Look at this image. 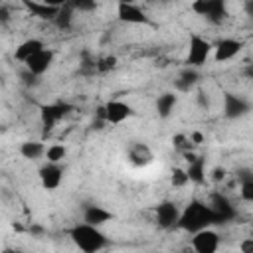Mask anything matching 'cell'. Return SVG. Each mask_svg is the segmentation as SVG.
Listing matches in <instances>:
<instances>
[{
  "label": "cell",
  "mask_w": 253,
  "mask_h": 253,
  "mask_svg": "<svg viewBox=\"0 0 253 253\" xmlns=\"http://www.w3.org/2000/svg\"><path fill=\"white\" fill-rule=\"evenodd\" d=\"M213 223H215V215H213L211 208L202 200H192L180 211L176 227L186 231V233H194V231H198L202 227H210Z\"/></svg>",
  "instance_id": "obj_1"
},
{
  "label": "cell",
  "mask_w": 253,
  "mask_h": 253,
  "mask_svg": "<svg viewBox=\"0 0 253 253\" xmlns=\"http://www.w3.org/2000/svg\"><path fill=\"white\" fill-rule=\"evenodd\" d=\"M67 233L73 245L83 253H97L109 245V237L101 231V227L85 223V221L75 223Z\"/></svg>",
  "instance_id": "obj_2"
},
{
  "label": "cell",
  "mask_w": 253,
  "mask_h": 253,
  "mask_svg": "<svg viewBox=\"0 0 253 253\" xmlns=\"http://www.w3.org/2000/svg\"><path fill=\"white\" fill-rule=\"evenodd\" d=\"M211 49L213 43L198 34H192L188 38V53H186V65L190 67H202L206 65V61L211 57Z\"/></svg>",
  "instance_id": "obj_3"
},
{
  "label": "cell",
  "mask_w": 253,
  "mask_h": 253,
  "mask_svg": "<svg viewBox=\"0 0 253 253\" xmlns=\"http://www.w3.org/2000/svg\"><path fill=\"white\" fill-rule=\"evenodd\" d=\"M71 111H73V105L63 101L40 105V123L43 126V132H51L59 125V121H63Z\"/></svg>",
  "instance_id": "obj_4"
},
{
  "label": "cell",
  "mask_w": 253,
  "mask_h": 253,
  "mask_svg": "<svg viewBox=\"0 0 253 253\" xmlns=\"http://www.w3.org/2000/svg\"><path fill=\"white\" fill-rule=\"evenodd\" d=\"M192 12L206 18L210 24H221L227 18V2L225 0H194Z\"/></svg>",
  "instance_id": "obj_5"
},
{
  "label": "cell",
  "mask_w": 253,
  "mask_h": 253,
  "mask_svg": "<svg viewBox=\"0 0 253 253\" xmlns=\"http://www.w3.org/2000/svg\"><path fill=\"white\" fill-rule=\"evenodd\" d=\"M251 111V101L243 95H237L233 91H225L223 93V117L229 121H237L243 119L245 115H249Z\"/></svg>",
  "instance_id": "obj_6"
},
{
  "label": "cell",
  "mask_w": 253,
  "mask_h": 253,
  "mask_svg": "<svg viewBox=\"0 0 253 253\" xmlns=\"http://www.w3.org/2000/svg\"><path fill=\"white\" fill-rule=\"evenodd\" d=\"M117 18L123 24L134 26H152L150 16L136 4V2H119L117 4Z\"/></svg>",
  "instance_id": "obj_7"
},
{
  "label": "cell",
  "mask_w": 253,
  "mask_h": 253,
  "mask_svg": "<svg viewBox=\"0 0 253 253\" xmlns=\"http://www.w3.org/2000/svg\"><path fill=\"white\" fill-rule=\"evenodd\" d=\"M219 243H221V237L215 229H211V225L192 233V249L196 253H215L219 249Z\"/></svg>",
  "instance_id": "obj_8"
},
{
  "label": "cell",
  "mask_w": 253,
  "mask_h": 253,
  "mask_svg": "<svg viewBox=\"0 0 253 253\" xmlns=\"http://www.w3.org/2000/svg\"><path fill=\"white\" fill-rule=\"evenodd\" d=\"M132 115H134V109L126 101L111 99L103 105V117H105L107 125H121V123L128 121Z\"/></svg>",
  "instance_id": "obj_9"
},
{
  "label": "cell",
  "mask_w": 253,
  "mask_h": 253,
  "mask_svg": "<svg viewBox=\"0 0 253 253\" xmlns=\"http://www.w3.org/2000/svg\"><path fill=\"white\" fill-rule=\"evenodd\" d=\"M63 172H65V168H63L61 162H47L45 160V164H42L40 170H38L42 188L47 190V192L57 190L63 182Z\"/></svg>",
  "instance_id": "obj_10"
},
{
  "label": "cell",
  "mask_w": 253,
  "mask_h": 253,
  "mask_svg": "<svg viewBox=\"0 0 253 253\" xmlns=\"http://www.w3.org/2000/svg\"><path fill=\"white\" fill-rule=\"evenodd\" d=\"M208 206L211 208V211H213V215H215V223H227V221L235 219V215H237V210H235L233 202H231L227 196L219 194V192L211 194Z\"/></svg>",
  "instance_id": "obj_11"
},
{
  "label": "cell",
  "mask_w": 253,
  "mask_h": 253,
  "mask_svg": "<svg viewBox=\"0 0 253 253\" xmlns=\"http://www.w3.org/2000/svg\"><path fill=\"white\" fill-rule=\"evenodd\" d=\"M180 211H182V208H180L176 202L164 200V202H160V204L156 206V210H154V221H156V225L162 227V229H172V227H176V223H178Z\"/></svg>",
  "instance_id": "obj_12"
},
{
  "label": "cell",
  "mask_w": 253,
  "mask_h": 253,
  "mask_svg": "<svg viewBox=\"0 0 253 253\" xmlns=\"http://www.w3.org/2000/svg\"><path fill=\"white\" fill-rule=\"evenodd\" d=\"M53 61H55V53H53V49H49V47L45 45L43 49H40V51H36L34 55H30V57L24 61V67H26L28 71H32L34 75L42 77L43 73H47V71L51 69Z\"/></svg>",
  "instance_id": "obj_13"
},
{
  "label": "cell",
  "mask_w": 253,
  "mask_h": 253,
  "mask_svg": "<svg viewBox=\"0 0 253 253\" xmlns=\"http://www.w3.org/2000/svg\"><path fill=\"white\" fill-rule=\"evenodd\" d=\"M243 45H245L243 40H237V38H221V40L213 45V49H211L213 61H215V63H225V61L233 59L235 55L241 53Z\"/></svg>",
  "instance_id": "obj_14"
},
{
  "label": "cell",
  "mask_w": 253,
  "mask_h": 253,
  "mask_svg": "<svg viewBox=\"0 0 253 253\" xmlns=\"http://www.w3.org/2000/svg\"><path fill=\"white\" fill-rule=\"evenodd\" d=\"M126 156H128V162L136 168H146L148 164L154 162V152L146 142H130Z\"/></svg>",
  "instance_id": "obj_15"
},
{
  "label": "cell",
  "mask_w": 253,
  "mask_h": 253,
  "mask_svg": "<svg viewBox=\"0 0 253 253\" xmlns=\"http://www.w3.org/2000/svg\"><path fill=\"white\" fill-rule=\"evenodd\" d=\"M200 69L198 67H190L186 65L184 69H180L178 77L174 79V91L176 93H190L198 83H200Z\"/></svg>",
  "instance_id": "obj_16"
},
{
  "label": "cell",
  "mask_w": 253,
  "mask_h": 253,
  "mask_svg": "<svg viewBox=\"0 0 253 253\" xmlns=\"http://www.w3.org/2000/svg\"><path fill=\"white\" fill-rule=\"evenodd\" d=\"M111 219H115V213H113V211H109V210H107V208H103V206L89 204V206H85V208H83V221H85V223H91V225L101 227V225L109 223Z\"/></svg>",
  "instance_id": "obj_17"
},
{
  "label": "cell",
  "mask_w": 253,
  "mask_h": 253,
  "mask_svg": "<svg viewBox=\"0 0 253 253\" xmlns=\"http://www.w3.org/2000/svg\"><path fill=\"white\" fill-rule=\"evenodd\" d=\"M176 105H178V93L176 91H164L154 101V109H156V115L160 119H168L174 113Z\"/></svg>",
  "instance_id": "obj_18"
},
{
  "label": "cell",
  "mask_w": 253,
  "mask_h": 253,
  "mask_svg": "<svg viewBox=\"0 0 253 253\" xmlns=\"http://www.w3.org/2000/svg\"><path fill=\"white\" fill-rule=\"evenodd\" d=\"M43 47H45L43 40H40V38H28V40H24V42H20V43L16 45V49H14V59L24 63L30 55H34L36 51H40V49H43Z\"/></svg>",
  "instance_id": "obj_19"
},
{
  "label": "cell",
  "mask_w": 253,
  "mask_h": 253,
  "mask_svg": "<svg viewBox=\"0 0 253 253\" xmlns=\"http://www.w3.org/2000/svg\"><path fill=\"white\" fill-rule=\"evenodd\" d=\"M188 162V166H186V174H188V178H190V182L192 184H204L206 182V178H208V174H206V158L204 156H194V158H190V160H186Z\"/></svg>",
  "instance_id": "obj_20"
},
{
  "label": "cell",
  "mask_w": 253,
  "mask_h": 253,
  "mask_svg": "<svg viewBox=\"0 0 253 253\" xmlns=\"http://www.w3.org/2000/svg\"><path fill=\"white\" fill-rule=\"evenodd\" d=\"M26 8L32 12V16L36 18H42V20H53L55 14H57V8L55 6H49L42 0H24Z\"/></svg>",
  "instance_id": "obj_21"
},
{
  "label": "cell",
  "mask_w": 253,
  "mask_h": 253,
  "mask_svg": "<svg viewBox=\"0 0 253 253\" xmlns=\"http://www.w3.org/2000/svg\"><path fill=\"white\" fill-rule=\"evenodd\" d=\"M18 150L26 160H40L45 154V144L42 140H24Z\"/></svg>",
  "instance_id": "obj_22"
},
{
  "label": "cell",
  "mask_w": 253,
  "mask_h": 253,
  "mask_svg": "<svg viewBox=\"0 0 253 253\" xmlns=\"http://www.w3.org/2000/svg\"><path fill=\"white\" fill-rule=\"evenodd\" d=\"M73 20H75V10H73V8L69 6V2H67V4H63V6L57 8V14H55V18H53L51 22L55 24V28L67 32V30L73 26Z\"/></svg>",
  "instance_id": "obj_23"
},
{
  "label": "cell",
  "mask_w": 253,
  "mask_h": 253,
  "mask_svg": "<svg viewBox=\"0 0 253 253\" xmlns=\"http://www.w3.org/2000/svg\"><path fill=\"white\" fill-rule=\"evenodd\" d=\"M45 160L47 162H63L67 156V148L63 144H49L45 146Z\"/></svg>",
  "instance_id": "obj_24"
},
{
  "label": "cell",
  "mask_w": 253,
  "mask_h": 253,
  "mask_svg": "<svg viewBox=\"0 0 253 253\" xmlns=\"http://www.w3.org/2000/svg\"><path fill=\"white\" fill-rule=\"evenodd\" d=\"M170 184L174 188H184L190 184V178L186 174V168H180V166H174L172 172H170Z\"/></svg>",
  "instance_id": "obj_25"
},
{
  "label": "cell",
  "mask_w": 253,
  "mask_h": 253,
  "mask_svg": "<svg viewBox=\"0 0 253 253\" xmlns=\"http://www.w3.org/2000/svg\"><path fill=\"white\" fill-rule=\"evenodd\" d=\"M239 196L243 202L251 204L253 202V176L239 178Z\"/></svg>",
  "instance_id": "obj_26"
},
{
  "label": "cell",
  "mask_w": 253,
  "mask_h": 253,
  "mask_svg": "<svg viewBox=\"0 0 253 253\" xmlns=\"http://www.w3.org/2000/svg\"><path fill=\"white\" fill-rule=\"evenodd\" d=\"M69 6L75 10V14H91L97 10V0H69Z\"/></svg>",
  "instance_id": "obj_27"
},
{
  "label": "cell",
  "mask_w": 253,
  "mask_h": 253,
  "mask_svg": "<svg viewBox=\"0 0 253 253\" xmlns=\"http://www.w3.org/2000/svg\"><path fill=\"white\" fill-rule=\"evenodd\" d=\"M115 67H117V57L115 55H107V57L95 59V71L97 73H107V71H111Z\"/></svg>",
  "instance_id": "obj_28"
},
{
  "label": "cell",
  "mask_w": 253,
  "mask_h": 253,
  "mask_svg": "<svg viewBox=\"0 0 253 253\" xmlns=\"http://www.w3.org/2000/svg\"><path fill=\"white\" fill-rule=\"evenodd\" d=\"M172 146L176 148V150H180V152H188V150H192V140H190V136L188 134H184V132H178V134H174L172 136Z\"/></svg>",
  "instance_id": "obj_29"
},
{
  "label": "cell",
  "mask_w": 253,
  "mask_h": 253,
  "mask_svg": "<svg viewBox=\"0 0 253 253\" xmlns=\"http://www.w3.org/2000/svg\"><path fill=\"white\" fill-rule=\"evenodd\" d=\"M20 77H22V83H24L26 87H32V89L40 83V77H38V75H34L32 71H28L26 67H24V71H22V75H20Z\"/></svg>",
  "instance_id": "obj_30"
},
{
  "label": "cell",
  "mask_w": 253,
  "mask_h": 253,
  "mask_svg": "<svg viewBox=\"0 0 253 253\" xmlns=\"http://www.w3.org/2000/svg\"><path fill=\"white\" fill-rule=\"evenodd\" d=\"M196 105H198L202 111H208V109H210V105H211L210 95H208L206 91H198V93H196Z\"/></svg>",
  "instance_id": "obj_31"
},
{
  "label": "cell",
  "mask_w": 253,
  "mask_h": 253,
  "mask_svg": "<svg viewBox=\"0 0 253 253\" xmlns=\"http://www.w3.org/2000/svg\"><path fill=\"white\" fill-rule=\"evenodd\" d=\"M10 10L4 6V4H0V28H4V26H8L10 24Z\"/></svg>",
  "instance_id": "obj_32"
},
{
  "label": "cell",
  "mask_w": 253,
  "mask_h": 253,
  "mask_svg": "<svg viewBox=\"0 0 253 253\" xmlns=\"http://www.w3.org/2000/svg\"><path fill=\"white\" fill-rule=\"evenodd\" d=\"M225 174H227V172H225V168L215 166V168L211 170V180H213V182H219V180H223V178H225Z\"/></svg>",
  "instance_id": "obj_33"
},
{
  "label": "cell",
  "mask_w": 253,
  "mask_h": 253,
  "mask_svg": "<svg viewBox=\"0 0 253 253\" xmlns=\"http://www.w3.org/2000/svg\"><path fill=\"white\" fill-rule=\"evenodd\" d=\"M241 253H253V239H245L241 245H239Z\"/></svg>",
  "instance_id": "obj_34"
},
{
  "label": "cell",
  "mask_w": 253,
  "mask_h": 253,
  "mask_svg": "<svg viewBox=\"0 0 253 253\" xmlns=\"http://www.w3.org/2000/svg\"><path fill=\"white\" fill-rule=\"evenodd\" d=\"M190 136V140H192V144H202L204 142V134L202 132H198V130H194L192 134H188Z\"/></svg>",
  "instance_id": "obj_35"
},
{
  "label": "cell",
  "mask_w": 253,
  "mask_h": 253,
  "mask_svg": "<svg viewBox=\"0 0 253 253\" xmlns=\"http://www.w3.org/2000/svg\"><path fill=\"white\" fill-rule=\"evenodd\" d=\"M42 2H45V4H49V6H55V8H59V6L67 4L69 0H42Z\"/></svg>",
  "instance_id": "obj_36"
},
{
  "label": "cell",
  "mask_w": 253,
  "mask_h": 253,
  "mask_svg": "<svg viewBox=\"0 0 253 253\" xmlns=\"http://www.w3.org/2000/svg\"><path fill=\"white\" fill-rule=\"evenodd\" d=\"M245 12L247 16H253V0H245Z\"/></svg>",
  "instance_id": "obj_37"
},
{
  "label": "cell",
  "mask_w": 253,
  "mask_h": 253,
  "mask_svg": "<svg viewBox=\"0 0 253 253\" xmlns=\"http://www.w3.org/2000/svg\"><path fill=\"white\" fill-rule=\"evenodd\" d=\"M158 2H160L162 6H170V4H174L176 0H158Z\"/></svg>",
  "instance_id": "obj_38"
},
{
  "label": "cell",
  "mask_w": 253,
  "mask_h": 253,
  "mask_svg": "<svg viewBox=\"0 0 253 253\" xmlns=\"http://www.w3.org/2000/svg\"><path fill=\"white\" fill-rule=\"evenodd\" d=\"M119 2H134V0H119Z\"/></svg>",
  "instance_id": "obj_39"
},
{
  "label": "cell",
  "mask_w": 253,
  "mask_h": 253,
  "mask_svg": "<svg viewBox=\"0 0 253 253\" xmlns=\"http://www.w3.org/2000/svg\"><path fill=\"white\" fill-rule=\"evenodd\" d=\"M0 4H2V0H0Z\"/></svg>",
  "instance_id": "obj_40"
}]
</instances>
